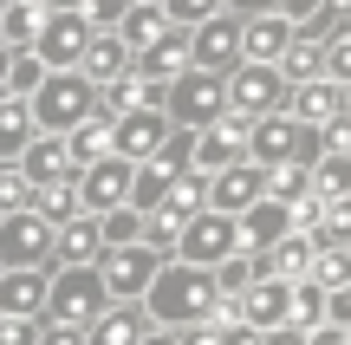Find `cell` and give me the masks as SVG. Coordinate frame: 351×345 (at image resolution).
I'll list each match as a JSON object with an SVG mask.
<instances>
[{"label":"cell","mask_w":351,"mask_h":345,"mask_svg":"<svg viewBox=\"0 0 351 345\" xmlns=\"http://www.w3.org/2000/svg\"><path fill=\"white\" fill-rule=\"evenodd\" d=\"M137 307L150 313V326H195V320H215L221 294H215L208 267H195V261H163Z\"/></svg>","instance_id":"cell-1"},{"label":"cell","mask_w":351,"mask_h":345,"mask_svg":"<svg viewBox=\"0 0 351 345\" xmlns=\"http://www.w3.org/2000/svg\"><path fill=\"white\" fill-rule=\"evenodd\" d=\"M91 104H98V85H91L85 72H72V65H59V72H46L33 91H26V111H33V130H52V137H65V130L78 124V117H91Z\"/></svg>","instance_id":"cell-2"},{"label":"cell","mask_w":351,"mask_h":345,"mask_svg":"<svg viewBox=\"0 0 351 345\" xmlns=\"http://www.w3.org/2000/svg\"><path fill=\"white\" fill-rule=\"evenodd\" d=\"M319 150H326L319 124H300L293 111H267V117L247 124V156L261 169H274V163H319Z\"/></svg>","instance_id":"cell-3"},{"label":"cell","mask_w":351,"mask_h":345,"mask_svg":"<svg viewBox=\"0 0 351 345\" xmlns=\"http://www.w3.org/2000/svg\"><path fill=\"white\" fill-rule=\"evenodd\" d=\"M163 111H169L176 130L215 124V117L228 111V78L221 72H202V65H182V72L169 78V91H163Z\"/></svg>","instance_id":"cell-4"},{"label":"cell","mask_w":351,"mask_h":345,"mask_svg":"<svg viewBox=\"0 0 351 345\" xmlns=\"http://www.w3.org/2000/svg\"><path fill=\"white\" fill-rule=\"evenodd\" d=\"M104 281H98V267H59L52 274V287H46V313L39 320H59V326H85L91 333V320L104 313Z\"/></svg>","instance_id":"cell-5"},{"label":"cell","mask_w":351,"mask_h":345,"mask_svg":"<svg viewBox=\"0 0 351 345\" xmlns=\"http://www.w3.org/2000/svg\"><path fill=\"white\" fill-rule=\"evenodd\" d=\"M91 267H98V281H104V294H111V300H143V287L156 281L163 254H156L150 241H124V248H104Z\"/></svg>","instance_id":"cell-6"},{"label":"cell","mask_w":351,"mask_h":345,"mask_svg":"<svg viewBox=\"0 0 351 345\" xmlns=\"http://www.w3.org/2000/svg\"><path fill=\"white\" fill-rule=\"evenodd\" d=\"M52 261V222L33 202L0 215V267H46Z\"/></svg>","instance_id":"cell-7"},{"label":"cell","mask_w":351,"mask_h":345,"mask_svg":"<svg viewBox=\"0 0 351 345\" xmlns=\"http://www.w3.org/2000/svg\"><path fill=\"white\" fill-rule=\"evenodd\" d=\"M234 248H241V228L221 209H195V215L176 228V261H195V267H215V261L234 254Z\"/></svg>","instance_id":"cell-8"},{"label":"cell","mask_w":351,"mask_h":345,"mask_svg":"<svg viewBox=\"0 0 351 345\" xmlns=\"http://www.w3.org/2000/svg\"><path fill=\"white\" fill-rule=\"evenodd\" d=\"M228 111H241V117H267V111H287V78H280V65L241 59L234 72H228Z\"/></svg>","instance_id":"cell-9"},{"label":"cell","mask_w":351,"mask_h":345,"mask_svg":"<svg viewBox=\"0 0 351 345\" xmlns=\"http://www.w3.org/2000/svg\"><path fill=\"white\" fill-rule=\"evenodd\" d=\"M189 65H202V72H234L241 65V13H208V20L189 26Z\"/></svg>","instance_id":"cell-10"},{"label":"cell","mask_w":351,"mask_h":345,"mask_svg":"<svg viewBox=\"0 0 351 345\" xmlns=\"http://www.w3.org/2000/svg\"><path fill=\"white\" fill-rule=\"evenodd\" d=\"M91 33H98V26L78 7H46V20H39V33H33V52H39L46 72H59V65H78V52H85Z\"/></svg>","instance_id":"cell-11"},{"label":"cell","mask_w":351,"mask_h":345,"mask_svg":"<svg viewBox=\"0 0 351 345\" xmlns=\"http://www.w3.org/2000/svg\"><path fill=\"white\" fill-rule=\"evenodd\" d=\"M169 111L163 104H130V111H117L111 117V150L117 156H130V163H143V156H156L169 143Z\"/></svg>","instance_id":"cell-12"},{"label":"cell","mask_w":351,"mask_h":345,"mask_svg":"<svg viewBox=\"0 0 351 345\" xmlns=\"http://www.w3.org/2000/svg\"><path fill=\"white\" fill-rule=\"evenodd\" d=\"M72 182H78V209H85V215H104V209L130 202V156L104 150L98 163L72 169Z\"/></svg>","instance_id":"cell-13"},{"label":"cell","mask_w":351,"mask_h":345,"mask_svg":"<svg viewBox=\"0 0 351 345\" xmlns=\"http://www.w3.org/2000/svg\"><path fill=\"white\" fill-rule=\"evenodd\" d=\"M261 195H267V169L254 163V156H234L228 169L208 176V209H221V215H241V209L261 202Z\"/></svg>","instance_id":"cell-14"},{"label":"cell","mask_w":351,"mask_h":345,"mask_svg":"<svg viewBox=\"0 0 351 345\" xmlns=\"http://www.w3.org/2000/svg\"><path fill=\"white\" fill-rule=\"evenodd\" d=\"M287 111L300 117V124H332V117L345 111V85L326 78V72H313V78H300V85H287Z\"/></svg>","instance_id":"cell-15"},{"label":"cell","mask_w":351,"mask_h":345,"mask_svg":"<svg viewBox=\"0 0 351 345\" xmlns=\"http://www.w3.org/2000/svg\"><path fill=\"white\" fill-rule=\"evenodd\" d=\"M104 254V235H98V215H65L59 228H52V261L59 267H91V261Z\"/></svg>","instance_id":"cell-16"},{"label":"cell","mask_w":351,"mask_h":345,"mask_svg":"<svg viewBox=\"0 0 351 345\" xmlns=\"http://www.w3.org/2000/svg\"><path fill=\"white\" fill-rule=\"evenodd\" d=\"M130 65H137V78H163V85H169V78L189 65V26H176V20H169L163 33L150 39V46L130 52Z\"/></svg>","instance_id":"cell-17"},{"label":"cell","mask_w":351,"mask_h":345,"mask_svg":"<svg viewBox=\"0 0 351 345\" xmlns=\"http://www.w3.org/2000/svg\"><path fill=\"white\" fill-rule=\"evenodd\" d=\"M46 287H52L46 267H0V313L39 320V313H46Z\"/></svg>","instance_id":"cell-18"},{"label":"cell","mask_w":351,"mask_h":345,"mask_svg":"<svg viewBox=\"0 0 351 345\" xmlns=\"http://www.w3.org/2000/svg\"><path fill=\"white\" fill-rule=\"evenodd\" d=\"M234 228H241V248H247V254H261V248H274L280 235L293 228V209L274 202V195H261V202H247V209L234 215Z\"/></svg>","instance_id":"cell-19"},{"label":"cell","mask_w":351,"mask_h":345,"mask_svg":"<svg viewBox=\"0 0 351 345\" xmlns=\"http://www.w3.org/2000/svg\"><path fill=\"white\" fill-rule=\"evenodd\" d=\"M287 39H293V20L287 13H247L241 20V59H261V65H274L280 52H287Z\"/></svg>","instance_id":"cell-20"},{"label":"cell","mask_w":351,"mask_h":345,"mask_svg":"<svg viewBox=\"0 0 351 345\" xmlns=\"http://www.w3.org/2000/svg\"><path fill=\"white\" fill-rule=\"evenodd\" d=\"M143 333H150V313L137 307V300H104V313L91 320V345H137Z\"/></svg>","instance_id":"cell-21"},{"label":"cell","mask_w":351,"mask_h":345,"mask_svg":"<svg viewBox=\"0 0 351 345\" xmlns=\"http://www.w3.org/2000/svg\"><path fill=\"white\" fill-rule=\"evenodd\" d=\"M78 72H85L91 85H111V78L130 72V46H124L117 33H91L85 52H78Z\"/></svg>","instance_id":"cell-22"},{"label":"cell","mask_w":351,"mask_h":345,"mask_svg":"<svg viewBox=\"0 0 351 345\" xmlns=\"http://www.w3.org/2000/svg\"><path fill=\"white\" fill-rule=\"evenodd\" d=\"M26 169V182H52V176H72V156H65V137H26V150L13 156Z\"/></svg>","instance_id":"cell-23"},{"label":"cell","mask_w":351,"mask_h":345,"mask_svg":"<svg viewBox=\"0 0 351 345\" xmlns=\"http://www.w3.org/2000/svg\"><path fill=\"white\" fill-rule=\"evenodd\" d=\"M104 150H111V117L91 104V117H78V124L65 130V156H72V169H85V163H98Z\"/></svg>","instance_id":"cell-24"},{"label":"cell","mask_w":351,"mask_h":345,"mask_svg":"<svg viewBox=\"0 0 351 345\" xmlns=\"http://www.w3.org/2000/svg\"><path fill=\"white\" fill-rule=\"evenodd\" d=\"M261 267L274 274V281H300L306 267H313V235H300V228H287L274 248H261Z\"/></svg>","instance_id":"cell-25"},{"label":"cell","mask_w":351,"mask_h":345,"mask_svg":"<svg viewBox=\"0 0 351 345\" xmlns=\"http://www.w3.org/2000/svg\"><path fill=\"white\" fill-rule=\"evenodd\" d=\"M163 26H169V13H163V0H130V7H124V20H117L111 33L124 39L130 52H137V46H150V39L163 33Z\"/></svg>","instance_id":"cell-26"},{"label":"cell","mask_w":351,"mask_h":345,"mask_svg":"<svg viewBox=\"0 0 351 345\" xmlns=\"http://www.w3.org/2000/svg\"><path fill=\"white\" fill-rule=\"evenodd\" d=\"M26 137H33V111H26L20 91H7V98H0V163H13V156L26 150Z\"/></svg>","instance_id":"cell-27"},{"label":"cell","mask_w":351,"mask_h":345,"mask_svg":"<svg viewBox=\"0 0 351 345\" xmlns=\"http://www.w3.org/2000/svg\"><path fill=\"white\" fill-rule=\"evenodd\" d=\"M280 78H287V85H300V78H313V72H326V46H319V39H306L300 26H293V39H287V52H280Z\"/></svg>","instance_id":"cell-28"},{"label":"cell","mask_w":351,"mask_h":345,"mask_svg":"<svg viewBox=\"0 0 351 345\" xmlns=\"http://www.w3.org/2000/svg\"><path fill=\"white\" fill-rule=\"evenodd\" d=\"M306 235H313V248H351V195L319 202V222H313Z\"/></svg>","instance_id":"cell-29"},{"label":"cell","mask_w":351,"mask_h":345,"mask_svg":"<svg viewBox=\"0 0 351 345\" xmlns=\"http://www.w3.org/2000/svg\"><path fill=\"white\" fill-rule=\"evenodd\" d=\"M313 195H319V202L351 195V150H319V163H313Z\"/></svg>","instance_id":"cell-30"},{"label":"cell","mask_w":351,"mask_h":345,"mask_svg":"<svg viewBox=\"0 0 351 345\" xmlns=\"http://www.w3.org/2000/svg\"><path fill=\"white\" fill-rule=\"evenodd\" d=\"M267 195L287 209H300L306 195H313V163H274L267 169Z\"/></svg>","instance_id":"cell-31"},{"label":"cell","mask_w":351,"mask_h":345,"mask_svg":"<svg viewBox=\"0 0 351 345\" xmlns=\"http://www.w3.org/2000/svg\"><path fill=\"white\" fill-rule=\"evenodd\" d=\"M39 20H46V0H7V7H0V39H13V46H33Z\"/></svg>","instance_id":"cell-32"},{"label":"cell","mask_w":351,"mask_h":345,"mask_svg":"<svg viewBox=\"0 0 351 345\" xmlns=\"http://www.w3.org/2000/svg\"><path fill=\"white\" fill-rule=\"evenodd\" d=\"M33 209L52 222V228H59L65 215H78V182H72V176H52V182H39V189H33Z\"/></svg>","instance_id":"cell-33"},{"label":"cell","mask_w":351,"mask_h":345,"mask_svg":"<svg viewBox=\"0 0 351 345\" xmlns=\"http://www.w3.org/2000/svg\"><path fill=\"white\" fill-rule=\"evenodd\" d=\"M98 235H104V248H124V241H143V209H130V202L104 209V215H98Z\"/></svg>","instance_id":"cell-34"},{"label":"cell","mask_w":351,"mask_h":345,"mask_svg":"<svg viewBox=\"0 0 351 345\" xmlns=\"http://www.w3.org/2000/svg\"><path fill=\"white\" fill-rule=\"evenodd\" d=\"M287 294H293V326H306V333H313V326L326 320V287L300 274V281H287Z\"/></svg>","instance_id":"cell-35"},{"label":"cell","mask_w":351,"mask_h":345,"mask_svg":"<svg viewBox=\"0 0 351 345\" xmlns=\"http://www.w3.org/2000/svg\"><path fill=\"white\" fill-rule=\"evenodd\" d=\"M306 281H319L326 294H332V287H345V281H351V248H313Z\"/></svg>","instance_id":"cell-36"},{"label":"cell","mask_w":351,"mask_h":345,"mask_svg":"<svg viewBox=\"0 0 351 345\" xmlns=\"http://www.w3.org/2000/svg\"><path fill=\"white\" fill-rule=\"evenodd\" d=\"M26 202H33L26 169H20V163H0V215H7V209H26Z\"/></svg>","instance_id":"cell-37"},{"label":"cell","mask_w":351,"mask_h":345,"mask_svg":"<svg viewBox=\"0 0 351 345\" xmlns=\"http://www.w3.org/2000/svg\"><path fill=\"white\" fill-rule=\"evenodd\" d=\"M39 78H46V65H39V52H13V65H7V91H33Z\"/></svg>","instance_id":"cell-38"},{"label":"cell","mask_w":351,"mask_h":345,"mask_svg":"<svg viewBox=\"0 0 351 345\" xmlns=\"http://www.w3.org/2000/svg\"><path fill=\"white\" fill-rule=\"evenodd\" d=\"M326 78H339V85H351V33L326 39Z\"/></svg>","instance_id":"cell-39"},{"label":"cell","mask_w":351,"mask_h":345,"mask_svg":"<svg viewBox=\"0 0 351 345\" xmlns=\"http://www.w3.org/2000/svg\"><path fill=\"white\" fill-rule=\"evenodd\" d=\"M163 13L176 26H195V20H208V13H221V0H163Z\"/></svg>","instance_id":"cell-40"},{"label":"cell","mask_w":351,"mask_h":345,"mask_svg":"<svg viewBox=\"0 0 351 345\" xmlns=\"http://www.w3.org/2000/svg\"><path fill=\"white\" fill-rule=\"evenodd\" d=\"M0 345H39V320H13V313H0Z\"/></svg>","instance_id":"cell-41"},{"label":"cell","mask_w":351,"mask_h":345,"mask_svg":"<svg viewBox=\"0 0 351 345\" xmlns=\"http://www.w3.org/2000/svg\"><path fill=\"white\" fill-rule=\"evenodd\" d=\"M124 7H130V0H78V13H85L91 26H117V20H124Z\"/></svg>","instance_id":"cell-42"},{"label":"cell","mask_w":351,"mask_h":345,"mask_svg":"<svg viewBox=\"0 0 351 345\" xmlns=\"http://www.w3.org/2000/svg\"><path fill=\"white\" fill-rule=\"evenodd\" d=\"M39 345H91L85 326H59V320H39Z\"/></svg>","instance_id":"cell-43"},{"label":"cell","mask_w":351,"mask_h":345,"mask_svg":"<svg viewBox=\"0 0 351 345\" xmlns=\"http://www.w3.org/2000/svg\"><path fill=\"white\" fill-rule=\"evenodd\" d=\"M215 345H261V333L241 320H215Z\"/></svg>","instance_id":"cell-44"},{"label":"cell","mask_w":351,"mask_h":345,"mask_svg":"<svg viewBox=\"0 0 351 345\" xmlns=\"http://www.w3.org/2000/svg\"><path fill=\"white\" fill-rule=\"evenodd\" d=\"M326 320H332V326H351V281L326 294Z\"/></svg>","instance_id":"cell-45"},{"label":"cell","mask_w":351,"mask_h":345,"mask_svg":"<svg viewBox=\"0 0 351 345\" xmlns=\"http://www.w3.org/2000/svg\"><path fill=\"white\" fill-rule=\"evenodd\" d=\"M261 345H306V326H293V320H280V326H267Z\"/></svg>","instance_id":"cell-46"},{"label":"cell","mask_w":351,"mask_h":345,"mask_svg":"<svg viewBox=\"0 0 351 345\" xmlns=\"http://www.w3.org/2000/svg\"><path fill=\"white\" fill-rule=\"evenodd\" d=\"M306 345H351V326H332V320H319L313 333H306Z\"/></svg>","instance_id":"cell-47"},{"label":"cell","mask_w":351,"mask_h":345,"mask_svg":"<svg viewBox=\"0 0 351 345\" xmlns=\"http://www.w3.org/2000/svg\"><path fill=\"white\" fill-rule=\"evenodd\" d=\"M137 345H182V326H150Z\"/></svg>","instance_id":"cell-48"},{"label":"cell","mask_w":351,"mask_h":345,"mask_svg":"<svg viewBox=\"0 0 351 345\" xmlns=\"http://www.w3.org/2000/svg\"><path fill=\"white\" fill-rule=\"evenodd\" d=\"M221 7H228V13H241V20H247V13H274L280 0H221Z\"/></svg>","instance_id":"cell-49"},{"label":"cell","mask_w":351,"mask_h":345,"mask_svg":"<svg viewBox=\"0 0 351 345\" xmlns=\"http://www.w3.org/2000/svg\"><path fill=\"white\" fill-rule=\"evenodd\" d=\"M7 65H13V52H7V39H0V91H7Z\"/></svg>","instance_id":"cell-50"},{"label":"cell","mask_w":351,"mask_h":345,"mask_svg":"<svg viewBox=\"0 0 351 345\" xmlns=\"http://www.w3.org/2000/svg\"><path fill=\"white\" fill-rule=\"evenodd\" d=\"M46 7H78V0H46Z\"/></svg>","instance_id":"cell-51"},{"label":"cell","mask_w":351,"mask_h":345,"mask_svg":"<svg viewBox=\"0 0 351 345\" xmlns=\"http://www.w3.org/2000/svg\"><path fill=\"white\" fill-rule=\"evenodd\" d=\"M345 117H351V85H345Z\"/></svg>","instance_id":"cell-52"},{"label":"cell","mask_w":351,"mask_h":345,"mask_svg":"<svg viewBox=\"0 0 351 345\" xmlns=\"http://www.w3.org/2000/svg\"><path fill=\"white\" fill-rule=\"evenodd\" d=\"M0 7H7V0H0Z\"/></svg>","instance_id":"cell-53"}]
</instances>
